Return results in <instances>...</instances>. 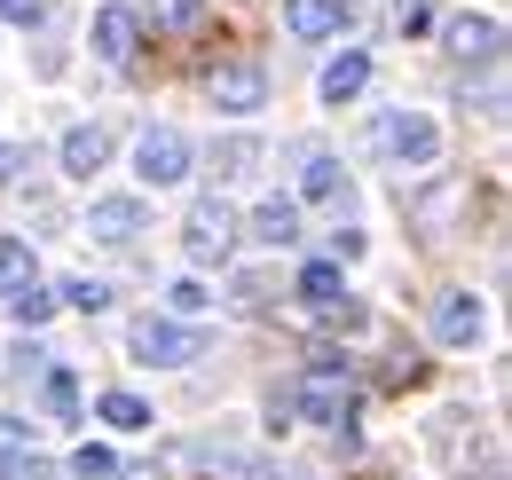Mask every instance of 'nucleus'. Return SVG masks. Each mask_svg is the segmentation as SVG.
<instances>
[{
    "label": "nucleus",
    "instance_id": "14",
    "mask_svg": "<svg viewBox=\"0 0 512 480\" xmlns=\"http://www.w3.org/2000/svg\"><path fill=\"white\" fill-rule=\"evenodd\" d=\"M300 166H308V174H300V189H308L316 205H339V197H347V166H339V158H323V150H300Z\"/></svg>",
    "mask_w": 512,
    "mask_h": 480
},
{
    "label": "nucleus",
    "instance_id": "8",
    "mask_svg": "<svg viewBox=\"0 0 512 480\" xmlns=\"http://www.w3.org/2000/svg\"><path fill=\"white\" fill-rule=\"evenodd\" d=\"M449 56L457 63H497V48H505V24L497 16H449Z\"/></svg>",
    "mask_w": 512,
    "mask_h": 480
},
{
    "label": "nucleus",
    "instance_id": "26",
    "mask_svg": "<svg viewBox=\"0 0 512 480\" xmlns=\"http://www.w3.org/2000/svg\"><path fill=\"white\" fill-rule=\"evenodd\" d=\"M205 0H150V24H197Z\"/></svg>",
    "mask_w": 512,
    "mask_h": 480
},
{
    "label": "nucleus",
    "instance_id": "31",
    "mask_svg": "<svg viewBox=\"0 0 512 480\" xmlns=\"http://www.w3.org/2000/svg\"><path fill=\"white\" fill-rule=\"evenodd\" d=\"M379 480H394V473H379Z\"/></svg>",
    "mask_w": 512,
    "mask_h": 480
},
{
    "label": "nucleus",
    "instance_id": "27",
    "mask_svg": "<svg viewBox=\"0 0 512 480\" xmlns=\"http://www.w3.org/2000/svg\"><path fill=\"white\" fill-rule=\"evenodd\" d=\"M394 24H402V32H426V24H434V0H394Z\"/></svg>",
    "mask_w": 512,
    "mask_h": 480
},
{
    "label": "nucleus",
    "instance_id": "23",
    "mask_svg": "<svg viewBox=\"0 0 512 480\" xmlns=\"http://www.w3.org/2000/svg\"><path fill=\"white\" fill-rule=\"evenodd\" d=\"M71 480H119V457L103 441H87V449H71Z\"/></svg>",
    "mask_w": 512,
    "mask_h": 480
},
{
    "label": "nucleus",
    "instance_id": "21",
    "mask_svg": "<svg viewBox=\"0 0 512 480\" xmlns=\"http://www.w3.org/2000/svg\"><path fill=\"white\" fill-rule=\"evenodd\" d=\"M24 457H32V425H24V418H0V480H16Z\"/></svg>",
    "mask_w": 512,
    "mask_h": 480
},
{
    "label": "nucleus",
    "instance_id": "5",
    "mask_svg": "<svg viewBox=\"0 0 512 480\" xmlns=\"http://www.w3.org/2000/svg\"><path fill=\"white\" fill-rule=\"evenodd\" d=\"M134 174L158 181V189H166V181H182V174H190V142H182L174 126H150V134L134 142Z\"/></svg>",
    "mask_w": 512,
    "mask_h": 480
},
{
    "label": "nucleus",
    "instance_id": "18",
    "mask_svg": "<svg viewBox=\"0 0 512 480\" xmlns=\"http://www.w3.org/2000/svg\"><path fill=\"white\" fill-rule=\"evenodd\" d=\"M339 292H347V284H339V260H308V268H300V300L308 307H331Z\"/></svg>",
    "mask_w": 512,
    "mask_h": 480
},
{
    "label": "nucleus",
    "instance_id": "3",
    "mask_svg": "<svg viewBox=\"0 0 512 480\" xmlns=\"http://www.w3.org/2000/svg\"><path fill=\"white\" fill-rule=\"evenodd\" d=\"M182 252H190L197 268L229 260V252H237V213H229L221 197H197V205H190V221H182Z\"/></svg>",
    "mask_w": 512,
    "mask_h": 480
},
{
    "label": "nucleus",
    "instance_id": "4",
    "mask_svg": "<svg viewBox=\"0 0 512 480\" xmlns=\"http://www.w3.org/2000/svg\"><path fill=\"white\" fill-rule=\"evenodd\" d=\"M213 103H221L229 119H253L260 103H268V71H260L253 56H229L221 71H213Z\"/></svg>",
    "mask_w": 512,
    "mask_h": 480
},
{
    "label": "nucleus",
    "instance_id": "25",
    "mask_svg": "<svg viewBox=\"0 0 512 480\" xmlns=\"http://www.w3.org/2000/svg\"><path fill=\"white\" fill-rule=\"evenodd\" d=\"M166 307H174V315H182V323H190V315H205V307H213V292H205V284H197V276H182V284H174V292H166Z\"/></svg>",
    "mask_w": 512,
    "mask_h": 480
},
{
    "label": "nucleus",
    "instance_id": "11",
    "mask_svg": "<svg viewBox=\"0 0 512 480\" xmlns=\"http://www.w3.org/2000/svg\"><path fill=\"white\" fill-rule=\"evenodd\" d=\"M347 24V0H284V32L292 40H331Z\"/></svg>",
    "mask_w": 512,
    "mask_h": 480
},
{
    "label": "nucleus",
    "instance_id": "22",
    "mask_svg": "<svg viewBox=\"0 0 512 480\" xmlns=\"http://www.w3.org/2000/svg\"><path fill=\"white\" fill-rule=\"evenodd\" d=\"M8 315H16L24 331H40V323L56 315V292H40V284H24V292H8Z\"/></svg>",
    "mask_w": 512,
    "mask_h": 480
},
{
    "label": "nucleus",
    "instance_id": "10",
    "mask_svg": "<svg viewBox=\"0 0 512 480\" xmlns=\"http://www.w3.org/2000/svg\"><path fill=\"white\" fill-rule=\"evenodd\" d=\"M134 40H142L134 8H95V56L103 63H134Z\"/></svg>",
    "mask_w": 512,
    "mask_h": 480
},
{
    "label": "nucleus",
    "instance_id": "15",
    "mask_svg": "<svg viewBox=\"0 0 512 480\" xmlns=\"http://www.w3.org/2000/svg\"><path fill=\"white\" fill-rule=\"evenodd\" d=\"M363 87H371V56H339L323 71V103H355Z\"/></svg>",
    "mask_w": 512,
    "mask_h": 480
},
{
    "label": "nucleus",
    "instance_id": "2",
    "mask_svg": "<svg viewBox=\"0 0 512 480\" xmlns=\"http://www.w3.org/2000/svg\"><path fill=\"white\" fill-rule=\"evenodd\" d=\"M371 150H379V158H402V166H434V158H442V126L418 119V111H379Z\"/></svg>",
    "mask_w": 512,
    "mask_h": 480
},
{
    "label": "nucleus",
    "instance_id": "30",
    "mask_svg": "<svg viewBox=\"0 0 512 480\" xmlns=\"http://www.w3.org/2000/svg\"><path fill=\"white\" fill-rule=\"evenodd\" d=\"M465 480H497V465H489V473H465Z\"/></svg>",
    "mask_w": 512,
    "mask_h": 480
},
{
    "label": "nucleus",
    "instance_id": "28",
    "mask_svg": "<svg viewBox=\"0 0 512 480\" xmlns=\"http://www.w3.org/2000/svg\"><path fill=\"white\" fill-rule=\"evenodd\" d=\"M0 16H8V24H40V16H48V0H0Z\"/></svg>",
    "mask_w": 512,
    "mask_h": 480
},
{
    "label": "nucleus",
    "instance_id": "20",
    "mask_svg": "<svg viewBox=\"0 0 512 480\" xmlns=\"http://www.w3.org/2000/svg\"><path fill=\"white\" fill-rule=\"evenodd\" d=\"M24 284H40V276H32V244L0 237V292H24Z\"/></svg>",
    "mask_w": 512,
    "mask_h": 480
},
{
    "label": "nucleus",
    "instance_id": "6",
    "mask_svg": "<svg viewBox=\"0 0 512 480\" xmlns=\"http://www.w3.org/2000/svg\"><path fill=\"white\" fill-rule=\"evenodd\" d=\"M292 410H308L316 425H355V386L331 378V370H308V386L292 394Z\"/></svg>",
    "mask_w": 512,
    "mask_h": 480
},
{
    "label": "nucleus",
    "instance_id": "16",
    "mask_svg": "<svg viewBox=\"0 0 512 480\" xmlns=\"http://www.w3.org/2000/svg\"><path fill=\"white\" fill-rule=\"evenodd\" d=\"M95 410H103V425H119V433H142V425H150V402H142V394H127V386H111Z\"/></svg>",
    "mask_w": 512,
    "mask_h": 480
},
{
    "label": "nucleus",
    "instance_id": "19",
    "mask_svg": "<svg viewBox=\"0 0 512 480\" xmlns=\"http://www.w3.org/2000/svg\"><path fill=\"white\" fill-rule=\"evenodd\" d=\"M40 402H48L56 425H71L79 418V378H71V370H48V378H40Z\"/></svg>",
    "mask_w": 512,
    "mask_h": 480
},
{
    "label": "nucleus",
    "instance_id": "1",
    "mask_svg": "<svg viewBox=\"0 0 512 480\" xmlns=\"http://www.w3.org/2000/svg\"><path fill=\"white\" fill-rule=\"evenodd\" d=\"M127 347H134V362H150V370H182V362L205 355V331L182 323V315H142L127 331Z\"/></svg>",
    "mask_w": 512,
    "mask_h": 480
},
{
    "label": "nucleus",
    "instance_id": "12",
    "mask_svg": "<svg viewBox=\"0 0 512 480\" xmlns=\"http://www.w3.org/2000/svg\"><path fill=\"white\" fill-rule=\"evenodd\" d=\"M103 158H111V134H103V126H71L64 134V174L71 181H95Z\"/></svg>",
    "mask_w": 512,
    "mask_h": 480
},
{
    "label": "nucleus",
    "instance_id": "17",
    "mask_svg": "<svg viewBox=\"0 0 512 480\" xmlns=\"http://www.w3.org/2000/svg\"><path fill=\"white\" fill-rule=\"evenodd\" d=\"M253 166H260V142H253V134H229V142H213V174H221V181L253 174Z\"/></svg>",
    "mask_w": 512,
    "mask_h": 480
},
{
    "label": "nucleus",
    "instance_id": "7",
    "mask_svg": "<svg viewBox=\"0 0 512 480\" xmlns=\"http://www.w3.org/2000/svg\"><path fill=\"white\" fill-rule=\"evenodd\" d=\"M481 331H489V307L473 300V292H442V300H434V339H442V347H473Z\"/></svg>",
    "mask_w": 512,
    "mask_h": 480
},
{
    "label": "nucleus",
    "instance_id": "29",
    "mask_svg": "<svg viewBox=\"0 0 512 480\" xmlns=\"http://www.w3.org/2000/svg\"><path fill=\"white\" fill-rule=\"evenodd\" d=\"M331 260H363V229H339V237H331Z\"/></svg>",
    "mask_w": 512,
    "mask_h": 480
},
{
    "label": "nucleus",
    "instance_id": "24",
    "mask_svg": "<svg viewBox=\"0 0 512 480\" xmlns=\"http://www.w3.org/2000/svg\"><path fill=\"white\" fill-rule=\"evenodd\" d=\"M64 300H71V307H87V315H103V307H111V284H103V276H71Z\"/></svg>",
    "mask_w": 512,
    "mask_h": 480
},
{
    "label": "nucleus",
    "instance_id": "9",
    "mask_svg": "<svg viewBox=\"0 0 512 480\" xmlns=\"http://www.w3.org/2000/svg\"><path fill=\"white\" fill-rule=\"evenodd\" d=\"M87 229H95L103 244H134L142 229H150V205H142V197H95Z\"/></svg>",
    "mask_w": 512,
    "mask_h": 480
},
{
    "label": "nucleus",
    "instance_id": "13",
    "mask_svg": "<svg viewBox=\"0 0 512 480\" xmlns=\"http://www.w3.org/2000/svg\"><path fill=\"white\" fill-rule=\"evenodd\" d=\"M253 237L260 244H300V205H292V197H260L253 205Z\"/></svg>",
    "mask_w": 512,
    "mask_h": 480
}]
</instances>
